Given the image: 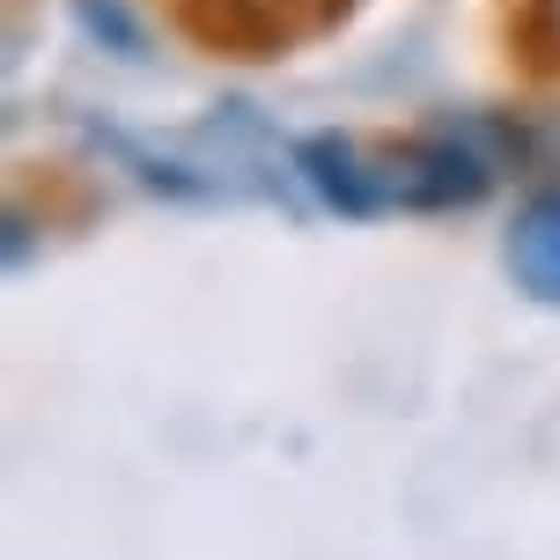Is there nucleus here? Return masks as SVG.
<instances>
[{
  "label": "nucleus",
  "instance_id": "obj_3",
  "mask_svg": "<svg viewBox=\"0 0 560 560\" xmlns=\"http://www.w3.org/2000/svg\"><path fill=\"white\" fill-rule=\"evenodd\" d=\"M295 170L310 177V192L325 199V207H339V214H354V222L384 214V207H376V163H369L362 140H347V133H310L303 148H295Z\"/></svg>",
  "mask_w": 560,
  "mask_h": 560
},
{
  "label": "nucleus",
  "instance_id": "obj_1",
  "mask_svg": "<svg viewBox=\"0 0 560 560\" xmlns=\"http://www.w3.org/2000/svg\"><path fill=\"white\" fill-rule=\"evenodd\" d=\"M369 163H376V207L384 214L392 207L398 214H450V207H479L494 192V163L457 133L406 140V148H384Z\"/></svg>",
  "mask_w": 560,
  "mask_h": 560
},
{
  "label": "nucleus",
  "instance_id": "obj_4",
  "mask_svg": "<svg viewBox=\"0 0 560 560\" xmlns=\"http://www.w3.org/2000/svg\"><path fill=\"white\" fill-rule=\"evenodd\" d=\"M74 15H82L89 37H112V45H118L126 59H148V30H140L133 15L118 8V0H74Z\"/></svg>",
  "mask_w": 560,
  "mask_h": 560
},
{
  "label": "nucleus",
  "instance_id": "obj_2",
  "mask_svg": "<svg viewBox=\"0 0 560 560\" xmlns=\"http://www.w3.org/2000/svg\"><path fill=\"white\" fill-rule=\"evenodd\" d=\"M509 280L532 295V303L560 310V192H532L516 207V222L502 236Z\"/></svg>",
  "mask_w": 560,
  "mask_h": 560
}]
</instances>
